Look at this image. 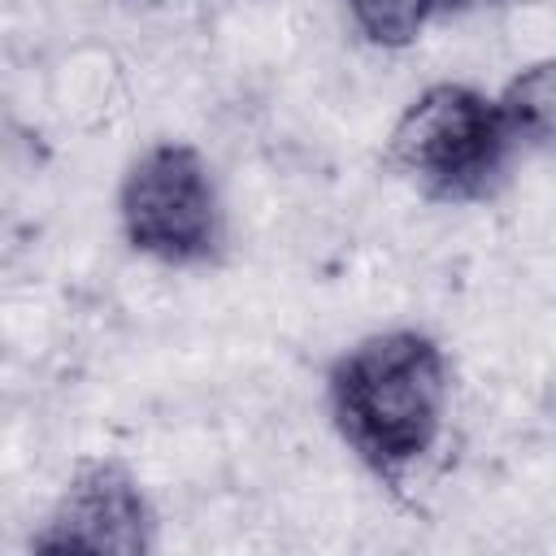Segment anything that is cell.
Returning a JSON list of instances; mask_svg holds the SVG:
<instances>
[{"label": "cell", "instance_id": "3", "mask_svg": "<svg viewBox=\"0 0 556 556\" xmlns=\"http://www.w3.org/2000/svg\"><path fill=\"white\" fill-rule=\"evenodd\" d=\"M117 226L130 252L165 269H204L226 252V213L213 165L187 139L148 143L122 174Z\"/></svg>", "mask_w": 556, "mask_h": 556}, {"label": "cell", "instance_id": "1", "mask_svg": "<svg viewBox=\"0 0 556 556\" xmlns=\"http://www.w3.org/2000/svg\"><path fill=\"white\" fill-rule=\"evenodd\" d=\"M326 408L343 447L400 491L434 456L447 426L452 374L439 339L413 326L356 339L326 374Z\"/></svg>", "mask_w": 556, "mask_h": 556}, {"label": "cell", "instance_id": "6", "mask_svg": "<svg viewBox=\"0 0 556 556\" xmlns=\"http://www.w3.org/2000/svg\"><path fill=\"white\" fill-rule=\"evenodd\" d=\"M352 26L374 48H408L421 39V30L434 22L430 0H343Z\"/></svg>", "mask_w": 556, "mask_h": 556}, {"label": "cell", "instance_id": "4", "mask_svg": "<svg viewBox=\"0 0 556 556\" xmlns=\"http://www.w3.org/2000/svg\"><path fill=\"white\" fill-rule=\"evenodd\" d=\"M156 547V513L139 473L117 456H83L65 478L30 552L143 556Z\"/></svg>", "mask_w": 556, "mask_h": 556}, {"label": "cell", "instance_id": "7", "mask_svg": "<svg viewBox=\"0 0 556 556\" xmlns=\"http://www.w3.org/2000/svg\"><path fill=\"white\" fill-rule=\"evenodd\" d=\"M504 0H430L434 17H460V13H478V9H495Z\"/></svg>", "mask_w": 556, "mask_h": 556}, {"label": "cell", "instance_id": "2", "mask_svg": "<svg viewBox=\"0 0 556 556\" xmlns=\"http://www.w3.org/2000/svg\"><path fill=\"white\" fill-rule=\"evenodd\" d=\"M513 135L500 100L469 83H434L395 117L382 161L434 204H486L504 191Z\"/></svg>", "mask_w": 556, "mask_h": 556}, {"label": "cell", "instance_id": "5", "mask_svg": "<svg viewBox=\"0 0 556 556\" xmlns=\"http://www.w3.org/2000/svg\"><path fill=\"white\" fill-rule=\"evenodd\" d=\"M495 100L517 152L556 161V52L517 70Z\"/></svg>", "mask_w": 556, "mask_h": 556}]
</instances>
